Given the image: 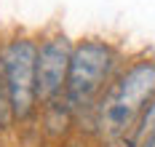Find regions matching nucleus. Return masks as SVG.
I'll return each mask as SVG.
<instances>
[{"label": "nucleus", "instance_id": "1", "mask_svg": "<svg viewBox=\"0 0 155 147\" xmlns=\"http://www.w3.org/2000/svg\"><path fill=\"white\" fill-rule=\"evenodd\" d=\"M155 96V59L123 64L94 110L91 131L104 147H134V131L142 113Z\"/></svg>", "mask_w": 155, "mask_h": 147}, {"label": "nucleus", "instance_id": "2", "mask_svg": "<svg viewBox=\"0 0 155 147\" xmlns=\"http://www.w3.org/2000/svg\"><path fill=\"white\" fill-rule=\"evenodd\" d=\"M120 70H123L120 51L110 40L86 38L72 46L64 102H67L70 113L75 115V120H88V126H91L99 99Z\"/></svg>", "mask_w": 155, "mask_h": 147}, {"label": "nucleus", "instance_id": "3", "mask_svg": "<svg viewBox=\"0 0 155 147\" xmlns=\"http://www.w3.org/2000/svg\"><path fill=\"white\" fill-rule=\"evenodd\" d=\"M35 62H38V40L30 35H14L0 43V75L11 99L16 123L30 120L38 113V91H35Z\"/></svg>", "mask_w": 155, "mask_h": 147}, {"label": "nucleus", "instance_id": "4", "mask_svg": "<svg viewBox=\"0 0 155 147\" xmlns=\"http://www.w3.org/2000/svg\"><path fill=\"white\" fill-rule=\"evenodd\" d=\"M72 40L64 32H51L38 40V62H35V91L38 107H51L64 102L67 72L72 59Z\"/></svg>", "mask_w": 155, "mask_h": 147}, {"label": "nucleus", "instance_id": "5", "mask_svg": "<svg viewBox=\"0 0 155 147\" xmlns=\"http://www.w3.org/2000/svg\"><path fill=\"white\" fill-rule=\"evenodd\" d=\"M134 147H155V96L142 113L137 131H134Z\"/></svg>", "mask_w": 155, "mask_h": 147}, {"label": "nucleus", "instance_id": "6", "mask_svg": "<svg viewBox=\"0 0 155 147\" xmlns=\"http://www.w3.org/2000/svg\"><path fill=\"white\" fill-rule=\"evenodd\" d=\"M16 123L14 110H11V99H8V91H5V83H3V75H0V134L8 131Z\"/></svg>", "mask_w": 155, "mask_h": 147}]
</instances>
